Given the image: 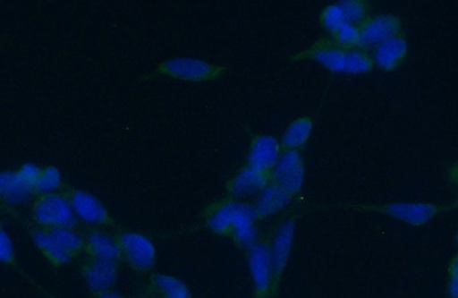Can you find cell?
I'll use <instances>...</instances> for the list:
<instances>
[{
  "label": "cell",
  "instance_id": "cell-17",
  "mask_svg": "<svg viewBox=\"0 0 458 298\" xmlns=\"http://www.w3.org/2000/svg\"><path fill=\"white\" fill-rule=\"evenodd\" d=\"M408 55L407 39L403 35L394 37L374 47L371 58L383 72H394L403 64Z\"/></svg>",
  "mask_w": 458,
  "mask_h": 298
},
{
  "label": "cell",
  "instance_id": "cell-23",
  "mask_svg": "<svg viewBox=\"0 0 458 298\" xmlns=\"http://www.w3.org/2000/svg\"><path fill=\"white\" fill-rule=\"evenodd\" d=\"M50 231L57 243L63 246L64 251H67L73 260L84 254V235L77 232L75 228H55V230Z\"/></svg>",
  "mask_w": 458,
  "mask_h": 298
},
{
  "label": "cell",
  "instance_id": "cell-30",
  "mask_svg": "<svg viewBox=\"0 0 458 298\" xmlns=\"http://www.w3.org/2000/svg\"><path fill=\"white\" fill-rule=\"evenodd\" d=\"M40 170L42 167L32 165V163H26L19 170L15 171L16 177L21 182L22 185L31 195H36L37 182H38Z\"/></svg>",
  "mask_w": 458,
  "mask_h": 298
},
{
  "label": "cell",
  "instance_id": "cell-32",
  "mask_svg": "<svg viewBox=\"0 0 458 298\" xmlns=\"http://www.w3.org/2000/svg\"><path fill=\"white\" fill-rule=\"evenodd\" d=\"M94 298H131L129 296L124 295V294H121L114 291H108L105 293L99 294V295L94 296Z\"/></svg>",
  "mask_w": 458,
  "mask_h": 298
},
{
  "label": "cell",
  "instance_id": "cell-8",
  "mask_svg": "<svg viewBox=\"0 0 458 298\" xmlns=\"http://www.w3.org/2000/svg\"><path fill=\"white\" fill-rule=\"evenodd\" d=\"M159 72L175 80L208 81L220 79L226 69L199 59L174 58L161 64Z\"/></svg>",
  "mask_w": 458,
  "mask_h": 298
},
{
  "label": "cell",
  "instance_id": "cell-4",
  "mask_svg": "<svg viewBox=\"0 0 458 298\" xmlns=\"http://www.w3.org/2000/svg\"><path fill=\"white\" fill-rule=\"evenodd\" d=\"M253 298H276L274 293V277L269 251V239H259L247 251Z\"/></svg>",
  "mask_w": 458,
  "mask_h": 298
},
{
  "label": "cell",
  "instance_id": "cell-5",
  "mask_svg": "<svg viewBox=\"0 0 458 298\" xmlns=\"http://www.w3.org/2000/svg\"><path fill=\"white\" fill-rule=\"evenodd\" d=\"M294 234H296V219L286 218L277 226L273 238L269 240V251H271L274 293L277 296L282 277H284L286 267L292 256Z\"/></svg>",
  "mask_w": 458,
  "mask_h": 298
},
{
  "label": "cell",
  "instance_id": "cell-14",
  "mask_svg": "<svg viewBox=\"0 0 458 298\" xmlns=\"http://www.w3.org/2000/svg\"><path fill=\"white\" fill-rule=\"evenodd\" d=\"M281 154V144L276 137L258 134L252 138L247 166L263 173L271 174Z\"/></svg>",
  "mask_w": 458,
  "mask_h": 298
},
{
  "label": "cell",
  "instance_id": "cell-26",
  "mask_svg": "<svg viewBox=\"0 0 458 298\" xmlns=\"http://www.w3.org/2000/svg\"><path fill=\"white\" fill-rule=\"evenodd\" d=\"M63 186V175L55 166L42 167L36 186L37 195L56 193Z\"/></svg>",
  "mask_w": 458,
  "mask_h": 298
},
{
  "label": "cell",
  "instance_id": "cell-10",
  "mask_svg": "<svg viewBox=\"0 0 458 298\" xmlns=\"http://www.w3.org/2000/svg\"><path fill=\"white\" fill-rule=\"evenodd\" d=\"M360 48H374L386 40L403 35V21L394 14L371 15L359 27Z\"/></svg>",
  "mask_w": 458,
  "mask_h": 298
},
{
  "label": "cell",
  "instance_id": "cell-27",
  "mask_svg": "<svg viewBox=\"0 0 458 298\" xmlns=\"http://www.w3.org/2000/svg\"><path fill=\"white\" fill-rule=\"evenodd\" d=\"M330 38L345 51L354 50L360 47L359 27L350 23H343L337 30L330 35Z\"/></svg>",
  "mask_w": 458,
  "mask_h": 298
},
{
  "label": "cell",
  "instance_id": "cell-13",
  "mask_svg": "<svg viewBox=\"0 0 458 298\" xmlns=\"http://www.w3.org/2000/svg\"><path fill=\"white\" fill-rule=\"evenodd\" d=\"M239 204V200L231 198L210 204L203 215L208 230L216 235L229 238L234 226Z\"/></svg>",
  "mask_w": 458,
  "mask_h": 298
},
{
  "label": "cell",
  "instance_id": "cell-7",
  "mask_svg": "<svg viewBox=\"0 0 458 298\" xmlns=\"http://www.w3.org/2000/svg\"><path fill=\"white\" fill-rule=\"evenodd\" d=\"M64 194L71 202L77 219L80 218L88 226L98 228L116 226L107 208L93 194L80 189H69Z\"/></svg>",
  "mask_w": 458,
  "mask_h": 298
},
{
  "label": "cell",
  "instance_id": "cell-24",
  "mask_svg": "<svg viewBox=\"0 0 458 298\" xmlns=\"http://www.w3.org/2000/svg\"><path fill=\"white\" fill-rule=\"evenodd\" d=\"M341 6L345 22L360 27L370 18L371 5L366 0H344Z\"/></svg>",
  "mask_w": 458,
  "mask_h": 298
},
{
  "label": "cell",
  "instance_id": "cell-19",
  "mask_svg": "<svg viewBox=\"0 0 458 298\" xmlns=\"http://www.w3.org/2000/svg\"><path fill=\"white\" fill-rule=\"evenodd\" d=\"M30 236L40 255L52 268H64L72 262V257L57 243L50 230L35 227L30 231Z\"/></svg>",
  "mask_w": 458,
  "mask_h": 298
},
{
  "label": "cell",
  "instance_id": "cell-22",
  "mask_svg": "<svg viewBox=\"0 0 458 298\" xmlns=\"http://www.w3.org/2000/svg\"><path fill=\"white\" fill-rule=\"evenodd\" d=\"M32 197L16 177L13 171L0 173V199L11 204H19L27 201Z\"/></svg>",
  "mask_w": 458,
  "mask_h": 298
},
{
  "label": "cell",
  "instance_id": "cell-20",
  "mask_svg": "<svg viewBox=\"0 0 458 298\" xmlns=\"http://www.w3.org/2000/svg\"><path fill=\"white\" fill-rule=\"evenodd\" d=\"M147 293L151 298H191L190 289L182 280L165 273L150 276Z\"/></svg>",
  "mask_w": 458,
  "mask_h": 298
},
{
  "label": "cell",
  "instance_id": "cell-15",
  "mask_svg": "<svg viewBox=\"0 0 458 298\" xmlns=\"http://www.w3.org/2000/svg\"><path fill=\"white\" fill-rule=\"evenodd\" d=\"M84 254L91 259L118 262L121 260V249L116 236L101 228H89L84 233Z\"/></svg>",
  "mask_w": 458,
  "mask_h": 298
},
{
  "label": "cell",
  "instance_id": "cell-2",
  "mask_svg": "<svg viewBox=\"0 0 458 298\" xmlns=\"http://www.w3.org/2000/svg\"><path fill=\"white\" fill-rule=\"evenodd\" d=\"M31 218L44 230L76 228L77 217L65 194L37 195L31 206Z\"/></svg>",
  "mask_w": 458,
  "mask_h": 298
},
{
  "label": "cell",
  "instance_id": "cell-3",
  "mask_svg": "<svg viewBox=\"0 0 458 298\" xmlns=\"http://www.w3.org/2000/svg\"><path fill=\"white\" fill-rule=\"evenodd\" d=\"M121 249V260L137 275H148L157 263V251L148 236L138 232H121L116 236Z\"/></svg>",
  "mask_w": 458,
  "mask_h": 298
},
{
  "label": "cell",
  "instance_id": "cell-31",
  "mask_svg": "<svg viewBox=\"0 0 458 298\" xmlns=\"http://www.w3.org/2000/svg\"><path fill=\"white\" fill-rule=\"evenodd\" d=\"M445 296L458 298V257L454 256L447 268V279H445Z\"/></svg>",
  "mask_w": 458,
  "mask_h": 298
},
{
  "label": "cell",
  "instance_id": "cell-9",
  "mask_svg": "<svg viewBox=\"0 0 458 298\" xmlns=\"http://www.w3.org/2000/svg\"><path fill=\"white\" fill-rule=\"evenodd\" d=\"M81 275L93 296L99 295L114 291L120 277V263L86 257L81 264Z\"/></svg>",
  "mask_w": 458,
  "mask_h": 298
},
{
  "label": "cell",
  "instance_id": "cell-18",
  "mask_svg": "<svg viewBox=\"0 0 458 298\" xmlns=\"http://www.w3.org/2000/svg\"><path fill=\"white\" fill-rule=\"evenodd\" d=\"M292 195L286 193L276 183H269L259 194L257 195L255 203L252 204L253 212L257 222L267 219L272 216L284 210L293 201Z\"/></svg>",
  "mask_w": 458,
  "mask_h": 298
},
{
  "label": "cell",
  "instance_id": "cell-28",
  "mask_svg": "<svg viewBox=\"0 0 458 298\" xmlns=\"http://www.w3.org/2000/svg\"><path fill=\"white\" fill-rule=\"evenodd\" d=\"M343 23H345L344 14L339 4H330V5L323 8L320 15V24L323 30L333 34L335 30H337Z\"/></svg>",
  "mask_w": 458,
  "mask_h": 298
},
{
  "label": "cell",
  "instance_id": "cell-12",
  "mask_svg": "<svg viewBox=\"0 0 458 298\" xmlns=\"http://www.w3.org/2000/svg\"><path fill=\"white\" fill-rule=\"evenodd\" d=\"M271 183V174L245 166L226 185L228 198L240 200L258 195Z\"/></svg>",
  "mask_w": 458,
  "mask_h": 298
},
{
  "label": "cell",
  "instance_id": "cell-1",
  "mask_svg": "<svg viewBox=\"0 0 458 298\" xmlns=\"http://www.w3.org/2000/svg\"><path fill=\"white\" fill-rule=\"evenodd\" d=\"M350 209L376 212L409 226L420 227L431 223L437 216L451 211V204L431 202H390L382 204H343Z\"/></svg>",
  "mask_w": 458,
  "mask_h": 298
},
{
  "label": "cell",
  "instance_id": "cell-33",
  "mask_svg": "<svg viewBox=\"0 0 458 298\" xmlns=\"http://www.w3.org/2000/svg\"><path fill=\"white\" fill-rule=\"evenodd\" d=\"M449 181H452L454 183H457V166L454 165L453 169L449 170Z\"/></svg>",
  "mask_w": 458,
  "mask_h": 298
},
{
  "label": "cell",
  "instance_id": "cell-6",
  "mask_svg": "<svg viewBox=\"0 0 458 298\" xmlns=\"http://www.w3.org/2000/svg\"><path fill=\"white\" fill-rule=\"evenodd\" d=\"M271 182L293 198L301 193L305 182V161L300 150L282 152L272 170Z\"/></svg>",
  "mask_w": 458,
  "mask_h": 298
},
{
  "label": "cell",
  "instance_id": "cell-29",
  "mask_svg": "<svg viewBox=\"0 0 458 298\" xmlns=\"http://www.w3.org/2000/svg\"><path fill=\"white\" fill-rule=\"evenodd\" d=\"M0 263L10 268H14L18 264L13 240L2 223H0Z\"/></svg>",
  "mask_w": 458,
  "mask_h": 298
},
{
  "label": "cell",
  "instance_id": "cell-21",
  "mask_svg": "<svg viewBox=\"0 0 458 298\" xmlns=\"http://www.w3.org/2000/svg\"><path fill=\"white\" fill-rule=\"evenodd\" d=\"M313 133V120L310 116L296 118L285 129L280 142L282 152L300 150L308 144Z\"/></svg>",
  "mask_w": 458,
  "mask_h": 298
},
{
  "label": "cell",
  "instance_id": "cell-25",
  "mask_svg": "<svg viewBox=\"0 0 458 298\" xmlns=\"http://www.w3.org/2000/svg\"><path fill=\"white\" fill-rule=\"evenodd\" d=\"M374 68V61L367 50L359 47L347 51L344 72L350 75H361V73L370 72Z\"/></svg>",
  "mask_w": 458,
  "mask_h": 298
},
{
  "label": "cell",
  "instance_id": "cell-16",
  "mask_svg": "<svg viewBox=\"0 0 458 298\" xmlns=\"http://www.w3.org/2000/svg\"><path fill=\"white\" fill-rule=\"evenodd\" d=\"M229 239L233 241L237 248L245 251H249L260 239L252 204L240 201L234 226H233Z\"/></svg>",
  "mask_w": 458,
  "mask_h": 298
},
{
  "label": "cell",
  "instance_id": "cell-11",
  "mask_svg": "<svg viewBox=\"0 0 458 298\" xmlns=\"http://www.w3.org/2000/svg\"><path fill=\"white\" fill-rule=\"evenodd\" d=\"M347 51L339 47L330 37H321L305 51L292 56L293 61H315L331 72H344Z\"/></svg>",
  "mask_w": 458,
  "mask_h": 298
}]
</instances>
